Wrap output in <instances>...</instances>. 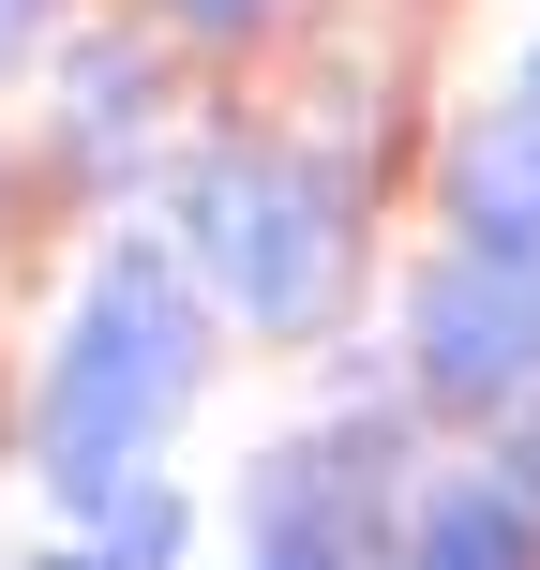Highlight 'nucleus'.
Instances as JSON below:
<instances>
[{"label": "nucleus", "instance_id": "obj_3", "mask_svg": "<svg viewBox=\"0 0 540 570\" xmlns=\"http://www.w3.org/2000/svg\"><path fill=\"white\" fill-rule=\"evenodd\" d=\"M405 361H421L435 405H540V271H511V256H451V271H421Z\"/></svg>", "mask_w": 540, "mask_h": 570}, {"label": "nucleus", "instance_id": "obj_6", "mask_svg": "<svg viewBox=\"0 0 540 570\" xmlns=\"http://www.w3.org/2000/svg\"><path fill=\"white\" fill-rule=\"evenodd\" d=\"M405 570H540V525L511 481H435L421 495V556Z\"/></svg>", "mask_w": 540, "mask_h": 570}, {"label": "nucleus", "instance_id": "obj_9", "mask_svg": "<svg viewBox=\"0 0 540 570\" xmlns=\"http://www.w3.org/2000/svg\"><path fill=\"white\" fill-rule=\"evenodd\" d=\"M511 495H526V525H540V405H526V435H511Z\"/></svg>", "mask_w": 540, "mask_h": 570}, {"label": "nucleus", "instance_id": "obj_7", "mask_svg": "<svg viewBox=\"0 0 540 570\" xmlns=\"http://www.w3.org/2000/svg\"><path fill=\"white\" fill-rule=\"evenodd\" d=\"M60 511H76V556H106V570H166V556H180V481H150V465L60 495Z\"/></svg>", "mask_w": 540, "mask_h": 570}, {"label": "nucleus", "instance_id": "obj_12", "mask_svg": "<svg viewBox=\"0 0 540 570\" xmlns=\"http://www.w3.org/2000/svg\"><path fill=\"white\" fill-rule=\"evenodd\" d=\"M30 570H106V556H30Z\"/></svg>", "mask_w": 540, "mask_h": 570}, {"label": "nucleus", "instance_id": "obj_1", "mask_svg": "<svg viewBox=\"0 0 540 570\" xmlns=\"http://www.w3.org/2000/svg\"><path fill=\"white\" fill-rule=\"evenodd\" d=\"M196 361H210V315H196V271L166 240H106L46 345V391H30V465L46 495H90L150 451V435L196 405Z\"/></svg>", "mask_w": 540, "mask_h": 570}, {"label": "nucleus", "instance_id": "obj_4", "mask_svg": "<svg viewBox=\"0 0 540 570\" xmlns=\"http://www.w3.org/2000/svg\"><path fill=\"white\" fill-rule=\"evenodd\" d=\"M451 210H465V256L540 271V106H481L451 136Z\"/></svg>", "mask_w": 540, "mask_h": 570}, {"label": "nucleus", "instance_id": "obj_5", "mask_svg": "<svg viewBox=\"0 0 540 570\" xmlns=\"http://www.w3.org/2000/svg\"><path fill=\"white\" fill-rule=\"evenodd\" d=\"M60 150H76V166H136L150 150V106H166V60L150 46H76V90H60Z\"/></svg>", "mask_w": 540, "mask_h": 570}, {"label": "nucleus", "instance_id": "obj_11", "mask_svg": "<svg viewBox=\"0 0 540 570\" xmlns=\"http://www.w3.org/2000/svg\"><path fill=\"white\" fill-rule=\"evenodd\" d=\"M240 570H331V556H271V541H256V556H240Z\"/></svg>", "mask_w": 540, "mask_h": 570}, {"label": "nucleus", "instance_id": "obj_10", "mask_svg": "<svg viewBox=\"0 0 540 570\" xmlns=\"http://www.w3.org/2000/svg\"><path fill=\"white\" fill-rule=\"evenodd\" d=\"M30 16H46V0H0V60H16V46H30Z\"/></svg>", "mask_w": 540, "mask_h": 570}, {"label": "nucleus", "instance_id": "obj_2", "mask_svg": "<svg viewBox=\"0 0 540 570\" xmlns=\"http://www.w3.org/2000/svg\"><path fill=\"white\" fill-rule=\"evenodd\" d=\"M180 240H196L210 301L240 331H315L331 285H345V196L271 136H226V150L180 166Z\"/></svg>", "mask_w": 540, "mask_h": 570}, {"label": "nucleus", "instance_id": "obj_8", "mask_svg": "<svg viewBox=\"0 0 540 570\" xmlns=\"http://www.w3.org/2000/svg\"><path fill=\"white\" fill-rule=\"evenodd\" d=\"M271 0H166V30H210V46H226V30H256Z\"/></svg>", "mask_w": 540, "mask_h": 570}]
</instances>
